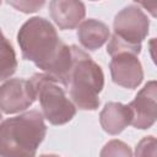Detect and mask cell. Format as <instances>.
I'll return each instance as SVG.
<instances>
[{"label":"cell","mask_w":157,"mask_h":157,"mask_svg":"<svg viewBox=\"0 0 157 157\" xmlns=\"http://www.w3.org/2000/svg\"><path fill=\"white\" fill-rule=\"evenodd\" d=\"M17 42L26 60L66 86L71 69V48L58 36L54 26L43 17H32L22 25Z\"/></svg>","instance_id":"obj_1"},{"label":"cell","mask_w":157,"mask_h":157,"mask_svg":"<svg viewBox=\"0 0 157 157\" xmlns=\"http://www.w3.org/2000/svg\"><path fill=\"white\" fill-rule=\"evenodd\" d=\"M47 126L40 112L29 110L0 123V157H34Z\"/></svg>","instance_id":"obj_2"},{"label":"cell","mask_w":157,"mask_h":157,"mask_svg":"<svg viewBox=\"0 0 157 157\" xmlns=\"http://www.w3.org/2000/svg\"><path fill=\"white\" fill-rule=\"evenodd\" d=\"M71 69L66 90L75 107L83 110H94L99 105L98 94L104 85V75L101 66L76 45H71Z\"/></svg>","instance_id":"obj_3"},{"label":"cell","mask_w":157,"mask_h":157,"mask_svg":"<svg viewBox=\"0 0 157 157\" xmlns=\"http://www.w3.org/2000/svg\"><path fill=\"white\" fill-rule=\"evenodd\" d=\"M34 98L39 101L42 115L53 125H63L76 114V107L66 97L65 91L47 74H34L29 80Z\"/></svg>","instance_id":"obj_4"},{"label":"cell","mask_w":157,"mask_h":157,"mask_svg":"<svg viewBox=\"0 0 157 157\" xmlns=\"http://www.w3.org/2000/svg\"><path fill=\"white\" fill-rule=\"evenodd\" d=\"M148 17L145 12L137 5H129L117 13L113 37L140 54L141 42L148 33Z\"/></svg>","instance_id":"obj_5"},{"label":"cell","mask_w":157,"mask_h":157,"mask_svg":"<svg viewBox=\"0 0 157 157\" xmlns=\"http://www.w3.org/2000/svg\"><path fill=\"white\" fill-rule=\"evenodd\" d=\"M34 101L28 80L10 78L0 85V112L5 114L22 112Z\"/></svg>","instance_id":"obj_6"},{"label":"cell","mask_w":157,"mask_h":157,"mask_svg":"<svg viewBox=\"0 0 157 157\" xmlns=\"http://www.w3.org/2000/svg\"><path fill=\"white\" fill-rule=\"evenodd\" d=\"M156 81H150L128 104L131 113V125L137 129H147L156 121Z\"/></svg>","instance_id":"obj_7"},{"label":"cell","mask_w":157,"mask_h":157,"mask_svg":"<svg viewBox=\"0 0 157 157\" xmlns=\"http://www.w3.org/2000/svg\"><path fill=\"white\" fill-rule=\"evenodd\" d=\"M109 69L113 81L125 88H136L144 78L142 66L137 55L130 53H120L112 56Z\"/></svg>","instance_id":"obj_8"},{"label":"cell","mask_w":157,"mask_h":157,"mask_svg":"<svg viewBox=\"0 0 157 157\" xmlns=\"http://www.w3.org/2000/svg\"><path fill=\"white\" fill-rule=\"evenodd\" d=\"M49 12L60 29H72L85 17V5L74 0H54L49 2Z\"/></svg>","instance_id":"obj_9"},{"label":"cell","mask_w":157,"mask_h":157,"mask_svg":"<svg viewBox=\"0 0 157 157\" xmlns=\"http://www.w3.org/2000/svg\"><path fill=\"white\" fill-rule=\"evenodd\" d=\"M99 121L104 131L117 135L131 123V113L128 105L117 102H109L101 112Z\"/></svg>","instance_id":"obj_10"},{"label":"cell","mask_w":157,"mask_h":157,"mask_svg":"<svg viewBox=\"0 0 157 157\" xmlns=\"http://www.w3.org/2000/svg\"><path fill=\"white\" fill-rule=\"evenodd\" d=\"M77 37L83 48L96 50L108 40L109 28L105 23L98 20H86L78 26Z\"/></svg>","instance_id":"obj_11"},{"label":"cell","mask_w":157,"mask_h":157,"mask_svg":"<svg viewBox=\"0 0 157 157\" xmlns=\"http://www.w3.org/2000/svg\"><path fill=\"white\" fill-rule=\"evenodd\" d=\"M17 69L16 54L0 29V81L7 80Z\"/></svg>","instance_id":"obj_12"},{"label":"cell","mask_w":157,"mask_h":157,"mask_svg":"<svg viewBox=\"0 0 157 157\" xmlns=\"http://www.w3.org/2000/svg\"><path fill=\"white\" fill-rule=\"evenodd\" d=\"M99 157H132V153L125 142L120 140H112L104 145Z\"/></svg>","instance_id":"obj_13"},{"label":"cell","mask_w":157,"mask_h":157,"mask_svg":"<svg viewBox=\"0 0 157 157\" xmlns=\"http://www.w3.org/2000/svg\"><path fill=\"white\" fill-rule=\"evenodd\" d=\"M135 157H156V139L153 136L144 137L136 146Z\"/></svg>","instance_id":"obj_14"},{"label":"cell","mask_w":157,"mask_h":157,"mask_svg":"<svg viewBox=\"0 0 157 157\" xmlns=\"http://www.w3.org/2000/svg\"><path fill=\"white\" fill-rule=\"evenodd\" d=\"M7 4L22 12H34L44 5V1H9Z\"/></svg>","instance_id":"obj_15"},{"label":"cell","mask_w":157,"mask_h":157,"mask_svg":"<svg viewBox=\"0 0 157 157\" xmlns=\"http://www.w3.org/2000/svg\"><path fill=\"white\" fill-rule=\"evenodd\" d=\"M40 157H59V156H55V155H42Z\"/></svg>","instance_id":"obj_16"},{"label":"cell","mask_w":157,"mask_h":157,"mask_svg":"<svg viewBox=\"0 0 157 157\" xmlns=\"http://www.w3.org/2000/svg\"><path fill=\"white\" fill-rule=\"evenodd\" d=\"M0 119H1V114H0Z\"/></svg>","instance_id":"obj_17"}]
</instances>
